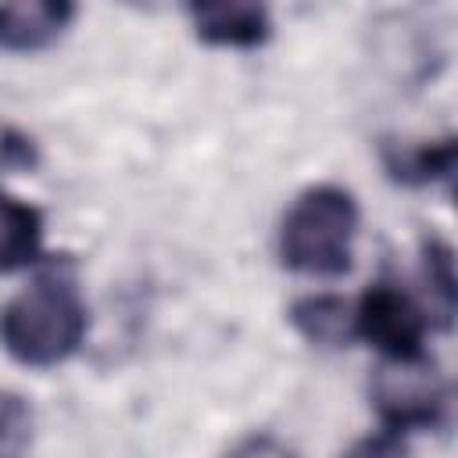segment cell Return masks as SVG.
<instances>
[{
    "label": "cell",
    "instance_id": "6da1fadb",
    "mask_svg": "<svg viewBox=\"0 0 458 458\" xmlns=\"http://www.w3.org/2000/svg\"><path fill=\"white\" fill-rule=\"evenodd\" d=\"M89 333V308L68 261H50L25 290L0 304V347L25 369H57Z\"/></svg>",
    "mask_w": 458,
    "mask_h": 458
},
{
    "label": "cell",
    "instance_id": "7a4b0ae2",
    "mask_svg": "<svg viewBox=\"0 0 458 458\" xmlns=\"http://www.w3.org/2000/svg\"><path fill=\"white\" fill-rule=\"evenodd\" d=\"M361 211L351 190L336 182H315L293 197L279 222V261L290 272L336 279L354 265Z\"/></svg>",
    "mask_w": 458,
    "mask_h": 458
},
{
    "label": "cell",
    "instance_id": "3957f363",
    "mask_svg": "<svg viewBox=\"0 0 458 458\" xmlns=\"http://www.w3.org/2000/svg\"><path fill=\"white\" fill-rule=\"evenodd\" d=\"M369 404L386 433H429L447 422L451 390L429 358L383 361L369 379Z\"/></svg>",
    "mask_w": 458,
    "mask_h": 458
},
{
    "label": "cell",
    "instance_id": "277c9868",
    "mask_svg": "<svg viewBox=\"0 0 458 458\" xmlns=\"http://www.w3.org/2000/svg\"><path fill=\"white\" fill-rule=\"evenodd\" d=\"M354 308V336H361L369 347L383 354V361H411L426 358V329L429 315L419 308V301L401 290L397 283H372L358 297Z\"/></svg>",
    "mask_w": 458,
    "mask_h": 458
},
{
    "label": "cell",
    "instance_id": "5b68a950",
    "mask_svg": "<svg viewBox=\"0 0 458 458\" xmlns=\"http://www.w3.org/2000/svg\"><path fill=\"white\" fill-rule=\"evenodd\" d=\"M186 18L200 43L225 50H258L272 39V14L261 4H190Z\"/></svg>",
    "mask_w": 458,
    "mask_h": 458
},
{
    "label": "cell",
    "instance_id": "8992f818",
    "mask_svg": "<svg viewBox=\"0 0 458 458\" xmlns=\"http://www.w3.org/2000/svg\"><path fill=\"white\" fill-rule=\"evenodd\" d=\"M79 7L68 0H21L0 4V50L39 54L54 47L75 21Z\"/></svg>",
    "mask_w": 458,
    "mask_h": 458
},
{
    "label": "cell",
    "instance_id": "52a82bcc",
    "mask_svg": "<svg viewBox=\"0 0 458 458\" xmlns=\"http://www.w3.org/2000/svg\"><path fill=\"white\" fill-rule=\"evenodd\" d=\"M454 136L444 140H383L379 143V161L390 182L397 186H437V182H451L454 175Z\"/></svg>",
    "mask_w": 458,
    "mask_h": 458
},
{
    "label": "cell",
    "instance_id": "ba28073f",
    "mask_svg": "<svg viewBox=\"0 0 458 458\" xmlns=\"http://www.w3.org/2000/svg\"><path fill=\"white\" fill-rule=\"evenodd\" d=\"M43 236H47L43 211L0 186V276L39 265Z\"/></svg>",
    "mask_w": 458,
    "mask_h": 458
},
{
    "label": "cell",
    "instance_id": "9c48e42d",
    "mask_svg": "<svg viewBox=\"0 0 458 458\" xmlns=\"http://www.w3.org/2000/svg\"><path fill=\"white\" fill-rule=\"evenodd\" d=\"M286 318L315 347H347L354 340V308L336 293H304L290 304Z\"/></svg>",
    "mask_w": 458,
    "mask_h": 458
},
{
    "label": "cell",
    "instance_id": "30bf717a",
    "mask_svg": "<svg viewBox=\"0 0 458 458\" xmlns=\"http://www.w3.org/2000/svg\"><path fill=\"white\" fill-rule=\"evenodd\" d=\"M422 272L429 283V304L440 326L447 329L454 315V258H451V247L433 233L422 240Z\"/></svg>",
    "mask_w": 458,
    "mask_h": 458
},
{
    "label": "cell",
    "instance_id": "8fae6325",
    "mask_svg": "<svg viewBox=\"0 0 458 458\" xmlns=\"http://www.w3.org/2000/svg\"><path fill=\"white\" fill-rule=\"evenodd\" d=\"M32 444V408L21 394L0 390V458H25Z\"/></svg>",
    "mask_w": 458,
    "mask_h": 458
},
{
    "label": "cell",
    "instance_id": "7c38bea8",
    "mask_svg": "<svg viewBox=\"0 0 458 458\" xmlns=\"http://www.w3.org/2000/svg\"><path fill=\"white\" fill-rule=\"evenodd\" d=\"M340 458H411V451H408L404 437L379 429V433H369V437L354 440Z\"/></svg>",
    "mask_w": 458,
    "mask_h": 458
},
{
    "label": "cell",
    "instance_id": "4fadbf2b",
    "mask_svg": "<svg viewBox=\"0 0 458 458\" xmlns=\"http://www.w3.org/2000/svg\"><path fill=\"white\" fill-rule=\"evenodd\" d=\"M225 458H297L286 444H279L276 437H268V433H254V437H247V440H240Z\"/></svg>",
    "mask_w": 458,
    "mask_h": 458
},
{
    "label": "cell",
    "instance_id": "5bb4252c",
    "mask_svg": "<svg viewBox=\"0 0 458 458\" xmlns=\"http://www.w3.org/2000/svg\"><path fill=\"white\" fill-rule=\"evenodd\" d=\"M0 157L7 161V165H36V143L29 140V136H21V132H14V129H4L0 132Z\"/></svg>",
    "mask_w": 458,
    "mask_h": 458
}]
</instances>
